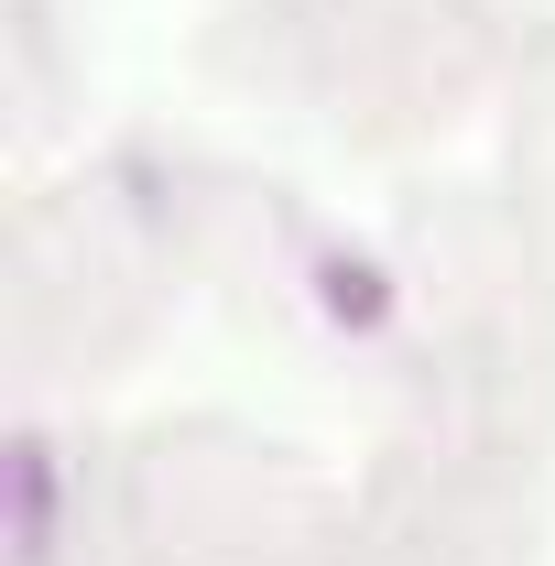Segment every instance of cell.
Masks as SVG:
<instances>
[{
	"label": "cell",
	"instance_id": "cell-1",
	"mask_svg": "<svg viewBox=\"0 0 555 566\" xmlns=\"http://www.w3.org/2000/svg\"><path fill=\"white\" fill-rule=\"evenodd\" d=\"M44 545H55V458H44V436H22L11 447V556L44 566Z\"/></svg>",
	"mask_w": 555,
	"mask_h": 566
}]
</instances>
